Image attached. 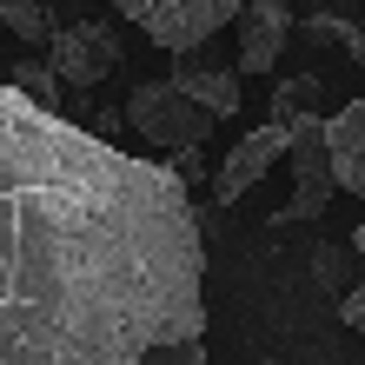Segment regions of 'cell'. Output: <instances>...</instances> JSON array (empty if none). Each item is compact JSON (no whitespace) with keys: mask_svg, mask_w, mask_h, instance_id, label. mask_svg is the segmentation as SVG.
Instances as JSON below:
<instances>
[{"mask_svg":"<svg viewBox=\"0 0 365 365\" xmlns=\"http://www.w3.org/2000/svg\"><path fill=\"white\" fill-rule=\"evenodd\" d=\"M40 60L60 73V87H100V80L120 67V34L106 27V20H73V27L53 34V47Z\"/></svg>","mask_w":365,"mask_h":365,"instance_id":"cell-5","label":"cell"},{"mask_svg":"<svg viewBox=\"0 0 365 365\" xmlns=\"http://www.w3.org/2000/svg\"><path fill=\"white\" fill-rule=\"evenodd\" d=\"M7 87H14V93H27V100H40V106H53V93H60V73L47 67V60H14Z\"/></svg>","mask_w":365,"mask_h":365,"instance_id":"cell-12","label":"cell"},{"mask_svg":"<svg viewBox=\"0 0 365 365\" xmlns=\"http://www.w3.org/2000/svg\"><path fill=\"white\" fill-rule=\"evenodd\" d=\"M140 365H212V359H206V339H186V346H160V352H146Z\"/></svg>","mask_w":365,"mask_h":365,"instance_id":"cell-14","label":"cell"},{"mask_svg":"<svg viewBox=\"0 0 365 365\" xmlns=\"http://www.w3.org/2000/svg\"><path fill=\"white\" fill-rule=\"evenodd\" d=\"M126 126H133L146 146H160V153L173 160V153H186V146H206V133L220 120H212L206 106H192L173 80H146V87L126 93Z\"/></svg>","mask_w":365,"mask_h":365,"instance_id":"cell-2","label":"cell"},{"mask_svg":"<svg viewBox=\"0 0 365 365\" xmlns=\"http://www.w3.org/2000/svg\"><path fill=\"white\" fill-rule=\"evenodd\" d=\"M339 319L365 332V286H346V299H339Z\"/></svg>","mask_w":365,"mask_h":365,"instance_id":"cell-16","label":"cell"},{"mask_svg":"<svg viewBox=\"0 0 365 365\" xmlns=\"http://www.w3.org/2000/svg\"><path fill=\"white\" fill-rule=\"evenodd\" d=\"M292 153V126H279V120H266V126H252V133L226 153V166L212 173V192H220V206H232V200H246L252 186H259L279 160Z\"/></svg>","mask_w":365,"mask_h":365,"instance_id":"cell-6","label":"cell"},{"mask_svg":"<svg viewBox=\"0 0 365 365\" xmlns=\"http://www.w3.org/2000/svg\"><path fill=\"white\" fill-rule=\"evenodd\" d=\"M326 146H332V180H339V192L365 200V100L339 106V113L326 120Z\"/></svg>","mask_w":365,"mask_h":365,"instance_id":"cell-8","label":"cell"},{"mask_svg":"<svg viewBox=\"0 0 365 365\" xmlns=\"http://www.w3.org/2000/svg\"><path fill=\"white\" fill-rule=\"evenodd\" d=\"M173 173L186 180V186H206L212 173H206V146H186V153H173Z\"/></svg>","mask_w":365,"mask_h":365,"instance_id":"cell-15","label":"cell"},{"mask_svg":"<svg viewBox=\"0 0 365 365\" xmlns=\"http://www.w3.org/2000/svg\"><path fill=\"white\" fill-rule=\"evenodd\" d=\"M206 332V240L140 160L0 80V365H140Z\"/></svg>","mask_w":365,"mask_h":365,"instance_id":"cell-1","label":"cell"},{"mask_svg":"<svg viewBox=\"0 0 365 365\" xmlns=\"http://www.w3.org/2000/svg\"><path fill=\"white\" fill-rule=\"evenodd\" d=\"M133 27L166 53H192L200 40H212L226 20L246 14V0H113Z\"/></svg>","mask_w":365,"mask_h":365,"instance_id":"cell-3","label":"cell"},{"mask_svg":"<svg viewBox=\"0 0 365 365\" xmlns=\"http://www.w3.org/2000/svg\"><path fill=\"white\" fill-rule=\"evenodd\" d=\"M173 87L192 100V106H206L212 120H232L240 113V73H220V67H173Z\"/></svg>","mask_w":365,"mask_h":365,"instance_id":"cell-9","label":"cell"},{"mask_svg":"<svg viewBox=\"0 0 365 365\" xmlns=\"http://www.w3.org/2000/svg\"><path fill=\"white\" fill-rule=\"evenodd\" d=\"M326 120L332 113H306V120H292V200L272 212V226H306L319 220V212L332 206V146H326Z\"/></svg>","mask_w":365,"mask_h":365,"instance_id":"cell-4","label":"cell"},{"mask_svg":"<svg viewBox=\"0 0 365 365\" xmlns=\"http://www.w3.org/2000/svg\"><path fill=\"white\" fill-rule=\"evenodd\" d=\"M306 34H312V40H339V47H352V53L365 60V27H352V20H332V14H312V20H306Z\"/></svg>","mask_w":365,"mask_h":365,"instance_id":"cell-13","label":"cell"},{"mask_svg":"<svg viewBox=\"0 0 365 365\" xmlns=\"http://www.w3.org/2000/svg\"><path fill=\"white\" fill-rule=\"evenodd\" d=\"M0 27H7L14 40H34V47L47 53L53 34H60V20H53L47 0H0Z\"/></svg>","mask_w":365,"mask_h":365,"instance_id":"cell-10","label":"cell"},{"mask_svg":"<svg viewBox=\"0 0 365 365\" xmlns=\"http://www.w3.org/2000/svg\"><path fill=\"white\" fill-rule=\"evenodd\" d=\"M232 27H240V73H279V53H286L299 20L286 0H246V14Z\"/></svg>","mask_w":365,"mask_h":365,"instance_id":"cell-7","label":"cell"},{"mask_svg":"<svg viewBox=\"0 0 365 365\" xmlns=\"http://www.w3.org/2000/svg\"><path fill=\"white\" fill-rule=\"evenodd\" d=\"M352 252H365V206H359V226H352Z\"/></svg>","mask_w":365,"mask_h":365,"instance_id":"cell-17","label":"cell"},{"mask_svg":"<svg viewBox=\"0 0 365 365\" xmlns=\"http://www.w3.org/2000/svg\"><path fill=\"white\" fill-rule=\"evenodd\" d=\"M319 93H326V87H319L312 73H286V80L272 87V113H266V120H279V126L306 120V113H319Z\"/></svg>","mask_w":365,"mask_h":365,"instance_id":"cell-11","label":"cell"}]
</instances>
